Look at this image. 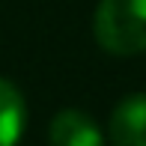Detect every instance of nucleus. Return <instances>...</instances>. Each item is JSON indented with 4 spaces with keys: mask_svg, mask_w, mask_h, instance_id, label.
Instances as JSON below:
<instances>
[{
    "mask_svg": "<svg viewBox=\"0 0 146 146\" xmlns=\"http://www.w3.org/2000/svg\"><path fill=\"white\" fill-rule=\"evenodd\" d=\"M96 39L116 57L146 51V0H102L96 9Z\"/></svg>",
    "mask_w": 146,
    "mask_h": 146,
    "instance_id": "nucleus-1",
    "label": "nucleus"
},
{
    "mask_svg": "<svg viewBox=\"0 0 146 146\" xmlns=\"http://www.w3.org/2000/svg\"><path fill=\"white\" fill-rule=\"evenodd\" d=\"M110 143L113 146H146V92L128 96L110 113Z\"/></svg>",
    "mask_w": 146,
    "mask_h": 146,
    "instance_id": "nucleus-2",
    "label": "nucleus"
},
{
    "mask_svg": "<svg viewBox=\"0 0 146 146\" xmlns=\"http://www.w3.org/2000/svg\"><path fill=\"white\" fill-rule=\"evenodd\" d=\"M51 146H104L98 125L81 110H60L48 131Z\"/></svg>",
    "mask_w": 146,
    "mask_h": 146,
    "instance_id": "nucleus-3",
    "label": "nucleus"
},
{
    "mask_svg": "<svg viewBox=\"0 0 146 146\" xmlns=\"http://www.w3.org/2000/svg\"><path fill=\"white\" fill-rule=\"evenodd\" d=\"M24 122H27L24 96L18 92L15 84L0 78V146H15L21 140Z\"/></svg>",
    "mask_w": 146,
    "mask_h": 146,
    "instance_id": "nucleus-4",
    "label": "nucleus"
}]
</instances>
